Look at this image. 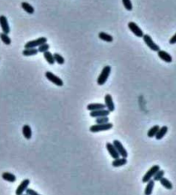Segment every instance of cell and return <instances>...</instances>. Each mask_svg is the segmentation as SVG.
Masks as SVG:
<instances>
[{"instance_id": "25", "label": "cell", "mask_w": 176, "mask_h": 195, "mask_svg": "<svg viewBox=\"0 0 176 195\" xmlns=\"http://www.w3.org/2000/svg\"><path fill=\"white\" fill-rule=\"evenodd\" d=\"M37 53H38V49H35V48H28V49L23 50V51H22V55L25 56V57L35 56Z\"/></svg>"}, {"instance_id": "22", "label": "cell", "mask_w": 176, "mask_h": 195, "mask_svg": "<svg viewBox=\"0 0 176 195\" xmlns=\"http://www.w3.org/2000/svg\"><path fill=\"white\" fill-rule=\"evenodd\" d=\"M22 8L27 12V13H28V14L32 15L35 13V9H34V7H33L30 4L27 3V2H22Z\"/></svg>"}, {"instance_id": "30", "label": "cell", "mask_w": 176, "mask_h": 195, "mask_svg": "<svg viewBox=\"0 0 176 195\" xmlns=\"http://www.w3.org/2000/svg\"><path fill=\"white\" fill-rule=\"evenodd\" d=\"M39 48H38V52H42L44 53L45 51H47L49 50V48H50V46L49 45L47 44V43H44L42 45H40V46H38Z\"/></svg>"}, {"instance_id": "24", "label": "cell", "mask_w": 176, "mask_h": 195, "mask_svg": "<svg viewBox=\"0 0 176 195\" xmlns=\"http://www.w3.org/2000/svg\"><path fill=\"white\" fill-rule=\"evenodd\" d=\"M159 181H160V183L162 184V187H164L166 189H168V190H171V189H173V185L172 183H171V181H169L167 178L162 177Z\"/></svg>"}, {"instance_id": "17", "label": "cell", "mask_w": 176, "mask_h": 195, "mask_svg": "<svg viewBox=\"0 0 176 195\" xmlns=\"http://www.w3.org/2000/svg\"><path fill=\"white\" fill-rule=\"evenodd\" d=\"M126 163H127L126 157H118V158H115L113 161L112 165L113 167H120L123 166V165H126Z\"/></svg>"}, {"instance_id": "29", "label": "cell", "mask_w": 176, "mask_h": 195, "mask_svg": "<svg viewBox=\"0 0 176 195\" xmlns=\"http://www.w3.org/2000/svg\"><path fill=\"white\" fill-rule=\"evenodd\" d=\"M53 57H54V60H55V62H56V63H58V64L62 65V64H65V58L62 57L60 54L54 53Z\"/></svg>"}, {"instance_id": "27", "label": "cell", "mask_w": 176, "mask_h": 195, "mask_svg": "<svg viewBox=\"0 0 176 195\" xmlns=\"http://www.w3.org/2000/svg\"><path fill=\"white\" fill-rule=\"evenodd\" d=\"M0 39H1V40L3 41L4 44L7 45V46H9V45H11V38L8 36L7 33H0Z\"/></svg>"}, {"instance_id": "23", "label": "cell", "mask_w": 176, "mask_h": 195, "mask_svg": "<svg viewBox=\"0 0 176 195\" xmlns=\"http://www.w3.org/2000/svg\"><path fill=\"white\" fill-rule=\"evenodd\" d=\"M43 56H44V58L46 59L47 63L51 65H53V64H55V60H54V57H53V55L51 53L50 51H45L43 53Z\"/></svg>"}, {"instance_id": "4", "label": "cell", "mask_w": 176, "mask_h": 195, "mask_svg": "<svg viewBox=\"0 0 176 195\" xmlns=\"http://www.w3.org/2000/svg\"><path fill=\"white\" fill-rule=\"evenodd\" d=\"M47 38L45 37H40L39 39H35V40H30L29 42H27L25 44V49H28V48H35V47H38L40 46V45H42L44 43H47Z\"/></svg>"}, {"instance_id": "9", "label": "cell", "mask_w": 176, "mask_h": 195, "mask_svg": "<svg viewBox=\"0 0 176 195\" xmlns=\"http://www.w3.org/2000/svg\"><path fill=\"white\" fill-rule=\"evenodd\" d=\"M0 26H1V29L3 30V33H10L11 32V29H10V26H9V23H8V20L5 16H0Z\"/></svg>"}, {"instance_id": "19", "label": "cell", "mask_w": 176, "mask_h": 195, "mask_svg": "<svg viewBox=\"0 0 176 195\" xmlns=\"http://www.w3.org/2000/svg\"><path fill=\"white\" fill-rule=\"evenodd\" d=\"M88 110H101V109H106V105L103 104H90L87 106Z\"/></svg>"}, {"instance_id": "2", "label": "cell", "mask_w": 176, "mask_h": 195, "mask_svg": "<svg viewBox=\"0 0 176 195\" xmlns=\"http://www.w3.org/2000/svg\"><path fill=\"white\" fill-rule=\"evenodd\" d=\"M113 128V124L110 123L109 122H107V123H101V124H95L91 126L90 128V132L92 133H98V132L101 131H107V130H109Z\"/></svg>"}, {"instance_id": "13", "label": "cell", "mask_w": 176, "mask_h": 195, "mask_svg": "<svg viewBox=\"0 0 176 195\" xmlns=\"http://www.w3.org/2000/svg\"><path fill=\"white\" fill-rule=\"evenodd\" d=\"M106 147H107V150L108 151V153L110 154V156H111L113 159L118 158V157H120L119 156V153L117 152V150L115 149L114 145H113V143H107V144H106Z\"/></svg>"}, {"instance_id": "26", "label": "cell", "mask_w": 176, "mask_h": 195, "mask_svg": "<svg viewBox=\"0 0 176 195\" xmlns=\"http://www.w3.org/2000/svg\"><path fill=\"white\" fill-rule=\"evenodd\" d=\"M159 128H160V127H159L158 125H155V126H153V127L148 131L147 133L148 137H150V138L155 137V135H156V133H157V131H158Z\"/></svg>"}, {"instance_id": "28", "label": "cell", "mask_w": 176, "mask_h": 195, "mask_svg": "<svg viewBox=\"0 0 176 195\" xmlns=\"http://www.w3.org/2000/svg\"><path fill=\"white\" fill-rule=\"evenodd\" d=\"M164 174H165L164 170H159L158 171H157V172L154 175V176H153V180H154L155 181H159L162 177H163V176H164Z\"/></svg>"}, {"instance_id": "7", "label": "cell", "mask_w": 176, "mask_h": 195, "mask_svg": "<svg viewBox=\"0 0 176 195\" xmlns=\"http://www.w3.org/2000/svg\"><path fill=\"white\" fill-rule=\"evenodd\" d=\"M159 170H160V166H159V165H154V166L151 167V169L146 172V174L144 175V177H143V182H144V183H146L147 181H149L151 179H152L153 176H154V175Z\"/></svg>"}, {"instance_id": "21", "label": "cell", "mask_w": 176, "mask_h": 195, "mask_svg": "<svg viewBox=\"0 0 176 195\" xmlns=\"http://www.w3.org/2000/svg\"><path fill=\"white\" fill-rule=\"evenodd\" d=\"M2 178L4 179V181H7L9 182H15L16 180V175L11 174V173H9V172H4L2 174Z\"/></svg>"}, {"instance_id": "33", "label": "cell", "mask_w": 176, "mask_h": 195, "mask_svg": "<svg viewBox=\"0 0 176 195\" xmlns=\"http://www.w3.org/2000/svg\"><path fill=\"white\" fill-rule=\"evenodd\" d=\"M25 192L28 195H38V193H37V192H35V190H33V189H29V188H27Z\"/></svg>"}, {"instance_id": "1", "label": "cell", "mask_w": 176, "mask_h": 195, "mask_svg": "<svg viewBox=\"0 0 176 195\" xmlns=\"http://www.w3.org/2000/svg\"><path fill=\"white\" fill-rule=\"evenodd\" d=\"M110 73H111V67L110 66H105L102 71H101V75H99V77L97 79V84L99 86L104 85L108 81Z\"/></svg>"}, {"instance_id": "3", "label": "cell", "mask_w": 176, "mask_h": 195, "mask_svg": "<svg viewBox=\"0 0 176 195\" xmlns=\"http://www.w3.org/2000/svg\"><path fill=\"white\" fill-rule=\"evenodd\" d=\"M45 75H46L47 80L52 82V83H53L54 85L58 86H62L64 85V82H63L61 79L59 78V77H58L57 75H53L50 71H47Z\"/></svg>"}, {"instance_id": "11", "label": "cell", "mask_w": 176, "mask_h": 195, "mask_svg": "<svg viewBox=\"0 0 176 195\" xmlns=\"http://www.w3.org/2000/svg\"><path fill=\"white\" fill-rule=\"evenodd\" d=\"M110 114V111L108 110L101 109V110H96L90 111V116L91 117H108Z\"/></svg>"}, {"instance_id": "15", "label": "cell", "mask_w": 176, "mask_h": 195, "mask_svg": "<svg viewBox=\"0 0 176 195\" xmlns=\"http://www.w3.org/2000/svg\"><path fill=\"white\" fill-rule=\"evenodd\" d=\"M22 135L27 140H30L32 137V129L31 127L28 124H25L22 127Z\"/></svg>"}, {"instance_id": "14", "label": "cell", "mask_w": 176, "mask_h": 195, "mask_svg": "<svg viewBox=\"0 0 176 195\" xmlns=\"http://www.w3.org/2000/svg\"><path fill=\"white\" fill-rule=\"evenodd\" d=\"M157 55H158V57H160L162 61H164L166 63H171L173 61V58L172 57H171V55L169 53H168L165 51L159 50L158 51H157Z\"/></svg>"}, {"instance_id": "5", "label": "cell", "mask_w": 176, "mask_h": 195, "mask_svg": "<svg viewBox=\"0 0 176 195\" xmlns=\"http://www.w3.org/2000/svg\"><path fill=\"white\" fill-rule=\"evenodd\" d=\"M143 39H144V43L147 45V46L152 50L153 51H158L160 50V47H159L158 45H156L155 43L153 41V39H151V37L149 34H144L143 36Z\"/></svg>"}, {"instance_id": "12", "label": "cell", "mask_w": 176, "mask_h": 195, "mask_svg": "<svg viewBox=\"0 0 176 195\" xmlns=\"http://www.w3.org/2000/svg\"><path fill=\"white\" fill-rule=\"evenodd\" d=\"M29 183H30V181L29 179H25L21 182V184L18 186V188H16V193L17 195L22 194L24 192L26 191V189L29 187Z\"/></svg>"}, {"instance_id": "16", "label": "cell", "mask_w": 176, "mask_h": 195, "mask_svg": "<svg viewBox=\"0 0 176 195\" xmlns=\"http://www.w3.org/2000/svg\"><path fill=\"white\" fill-rule=\"evenodd\" d=\"M168 127L167 126H163L162 128H160L158 129V131L156 133V135H155V139L157 140H162L164 136L166 135V134L168 133Z\"/></svg>"}, {"instance_id": "20", "label": "cell", "mask_w": 176, "mask_h": 195, "mask_svg": "<svg viewBox=\"0 0 176 195\" xmlns=\"http://www.w3.org/2000/svg\"><path fill=\"white\" fill-rule=\"evenodd\" d=\"M98 37H99V39H101V40H104V41H106V42H113V36L104 32L99 33Z\"/></svg>"}, {"instance_id": "32", "label": "cell", "mask_w": 176, "mask_h": 195, "mask_svg": "<svg viewBox=\"0 0 176 195\" xmlns=\"http://www.w3.org/2000/svg\"><path fill=\"white\" fill-rule=\"evenodd\" d=\"M109 122V118L108 117H96V120H95V122L97 124H101V123H107Z\"/></svg>"}, {"instance_id": "10", "label": "cell", "mask_w": 176, "mask_h": 195, "mask_svg": "<svg viewBox=\"0 0 176 195\" xmlns=\"http://www.w3.org/2000/svg\"><path fill=\"white\" fill-rule=\"evenodd\" d=\"M105 105H106V108H107L110 112L114 111L115 110L114 104H113V98H112V96L110 95V94H106V95H105Z\"/></svg>"}, {"instance_id": "31", "label": "cell", "mask_w": 176, "mask_h": 195, "mask_svg": "<svg viewBox=\"0 0 176 195\" xmlns=\"http://www.w3.org/2000/svg\"><path fill=\"white\" fill-rule=\"evenodd\" d=\"M123 5L126 8L127 11H132V4L131 2V0H122Z\"/></svg>"}, {"instance_id": "34", "label": "cell", "mask_w": 176, "mask_h": 195, "mask_svg": "<svg viewBox=\"0 0 176 195\" xmlns=\"http://www.w3.org/2000/svg\"><path fill=\"white\" fill-rule=\"evenodd\" d=\"M169 43L171 45H174V44H176V33L174 36H172V38L169 40Z\"/></svg>"}, {"instance_id": "8", "label": "cell", "mask_w": 176, "mask_h": 195, "mask_svg": "<svg viewBox=\"0 0 176 195\" xmlns=\"http://www.w3.org/2000/svg\"><path fill=\"white\" fill-rule=\"evenodd\" d=\"M113 144L114 145L115 149L117 150V152L119 153V156L122 157H128V153H127V151L125 149V147L123 146L122 144L120 143L119 140H114L113 141Z\"/></svg>"}, {"instance_id": "6", "label": "cell", "mask_w": 176, "mask_h": 195, "mask_svg": "<svg viewBox=\"0 0 176 195\" xmlns=\"http://www.w3.org/2000/svg\"><path fill=\"white\" fill-rule=\"evenodd\" d=\"M128 28L132 32V33L134 35H136L137 37H138V38H143V36H144V32H143V30L138 27V26L137 25L135 22H133V21H130L129 23H128Z\"/></svg>"}, {"instance_id": "18", "label": "cell", "mask_w": 176, "mask_h": 195, "mask_svg": "<svg viewBox=\"0 0 176 195\" xmlns=\"http://www.w3.org/2000/svg\"><path fill=\"white\" fill-rule=\"evenodd\" d=\"M147 183V186L145 188V190H144V194L145 195H151L152 193V191H153V188L155 187V181L151 179L150 181L146 182Z\"/></svg>"}]
</instances>
